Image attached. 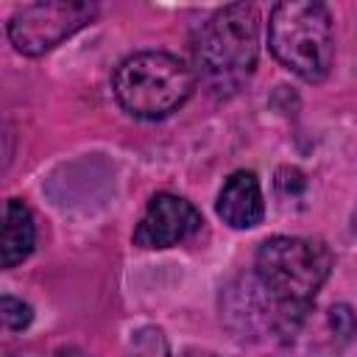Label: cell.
I'll use <instances>...</instances> for the list:
<instances>
[{"label":"cell","instance_id":"cell-4","mask_svg":"<svg viewBox=\"0 0 357 357\" xmlns=\"http://www.w3.org/2000/svg\"><path fill=\"white\" fill-rule=\"evenodd\" d=\"M112 89L128 114L162 120L190 100L195 89V73L173 53L142 50L120 61Z\"/></svg>","mask_w":357,"mask_h":357},{"label":"cell","instance_id":"cell-2","mask_svg":"<svg viewBox=\"0 0 357 357\" xmlns=\"http://www.w3.org/2000/svg\"><path fill=\"white\" fill-rule=\"evenodd\" d=\"M192 56L201 81L215 95L237 92L257 67L259 14L251 3L218 8L195 33Z\"/></svg>","mask_w":357,"mask_h":357},{"label":"cell","instance_id":"cell-3","mask_svg":"<svg viewBox=\"0 0 357 357\" xmlns=\"http://www.w3.org/2000/svg\"><path fill=\"white\" fill-rule=\"evenodd\" d=\"M268 47L282 67L298 78L318 84L329 75L335 61L332 14L315 0H284L271 8Z\"/></svg>","mask_w":357,"mask_h":357},{"label":"cell","instance_id":"cell-11","mask_svg":"<svg viewBox=\"0 0 357 357\" xmlns=\"http://www.w3.org/2000/svg\"><path fill=\"white\" fill-rule=\"evenodd\" d=\"M329 326L340 340H351L357 335V312L349 304H335L329 310Z\"/></svg>","mask_w":357,"mask_h":357},{"label":"cell","instance_id":"cell-10","mask_svg":"<svg viewBox=\"0 0 357 357\" xmlns=\"http://www.w3.org/2000/svg\"><path fill=\"white\" fill-rule=\"evenodd\" d=\"M0 318H3L6 329L20 332V329H25V326L33 321V310H31V304H25L22 298L3 296V298H0Z\"/></svg>","mask_w":357,"mask_h":357},{"label":"cell","instance_id":"cell-7","mask_svg":"<svg viewBox=\"0 0 357 357\" xmlns=\"http://www.w3.org/2000/svg\"><path fill=\"white\" fill-rule=\"evenodd\" d=\"M218 215L231 229H254L265 218V198L259 178L251 170L231 173L218 192Z\"/></svg>","mask_w":357,"mask_h":357},{"label":"cell","instance_id":"cell-6","mask_svg":"<svg viewBox=\"0 0 357 357\" xmlns=\"http://www.w3.org/2000/svg\"><path fill=\"white\" fill-rule=\"evenodd\" d=\"M201 212L181 195L159 192L148 201L137 229L134 245L139 248H170L190 240L201 229Z\"/></svg>","mask_w":357,"mask_h":357},{"label":"cell","instance_id":"cell-9","mask_svg":"<svg viewBox=\"0 0 357 357\" xmlns=\"http://www.w3.org/2000/svg\"><path fill=\"white\" fill-rule=\"evenodd\" d=\"M131 357H170L167 340L159 329H139L131 337Z\"/></svg>","mask_w":357,"mask_h":357},{"label":"cell","instance_id":"cell-5","mask_svg":"<svg viewBox=\"0 0 357 357\" xmlns=\"http://www.w3.org/2000/svg\"><path fill=\"white\" fill-rule=\"evenodd\" d=\"M95 6L84 0H42L22 6L8 20V39L25 56H42L92 22Z\"/></svg>","mask_w":357,"mask_h":357},{"label":"cell","instance_id":"cell-1","mask_svg":"<svg viewBox=\"0 0 357 357\" xmlns=\"http://www.w3.org/2000/svg\"><path fill=\"white\" fill-rule=\"evenodd\" d=\"M329 271L332 254L321 240L287 234L271 237L254 257L251 301L273 332L290 335L304 321L318 290L329 279Z\"/></svg>","mask_w":357,"mask_h":357},{"label":"cell","instance_id":"cell-8","mask_svg":"<svg viewBox=\"0 0 357 357\" xmlns=\"http://www.w3.org/2000/svg\"><path fill=\"white\" fill-rule=\"evenodd\" d=\"M33 243H36V226H33L31 209L22 201L8 198L3 209V240H0L3 268L20 265L33 251Z\"/></svg>","mask_w":357,"mask_h":357}]
</instances>
